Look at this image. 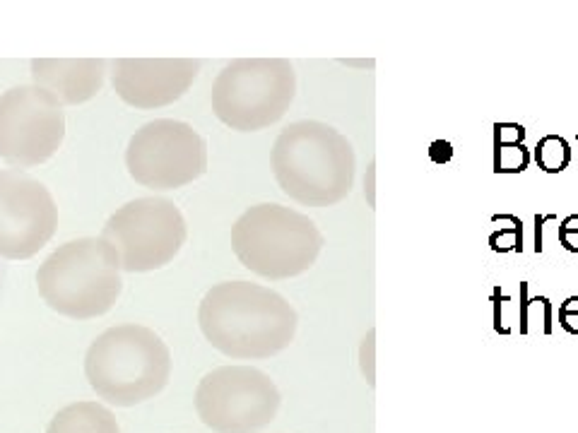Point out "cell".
<instances>
[{"mask_svg":"<svg viewBox=\"0 0 578 433\" xmlns=\"http://www.w3.org/2000/svg\"><path fill=\"white\" fill-rule=\"evenodd\" d=\"M347 65H362V68H374V61H345Z\"/></svg>","mask_w":578,"mask_h":433,"instance_id":"cell-23","label":"cell"},{"mask_svg":"<svg viewBox=\"0 0 578 433\" xmlns=\"http://www.w3.org/2000/svg\"><path fill=\"white\" fill-rule=\"evenodd\" d=\"M559 243L564 251L578 253V215H569L559 224Z\"/></svg>","mask_w":578,"mask_h":433,"instance_id":"cell-19","label":"cell"},{"mask_svg":"<svg viewBox=\"0 0 578 433\" xmlns=\"http://www.w3.org/2000/svg\"><path fill=\"white\" fill-rule=\"evenodd\" d=\"M314 219L277 203L253 205L232 227V251L239 263L265 280H289L314 268L323 251Z\"/></svg>","mask_w":578,"mask_h":433,"instance_id":"cell-5","label":"cell"},{"mask_svg":"<svg viewBox=\"0 0 578 433\" xmlns=\"http://www.w3.org/2000/svg\"><path fill=\"white\" fill-rule=\"evenodd\" d=\"M121 263L102 236L63 243L41 263L39 296L51 311L90 320L109 313L123 292Z\"/></svg>","mask_w":578,"mask_h":433,"instance_id":"cell-4","label":"cell"},{"mask_svg":"<svg viewBox=\"0 0 578 433\" xmlns=\"http://www.w3.org/2000/svg\"><path fill=\"white\" fill-rule=\"evenodd\" d=\"M559 323L566 332L578 335V296H569L562 306H559Z\"/></svg>","mask_w":578,"mask_h":433,"instance_id":"cell-20","label":"cell"},{"mask_svg":"<svg viewBox=\"0 0 578 433\" xmlns=\"http://www.w3.org/2000/svg\"><path fill=\"white\" fill-rule=\"evenodd\" d=\"M85 376L94 393L109 405H143L167 388L171 352L155 330L123 323L102 332L90 344Z\"/></svg>","mask_w":578,"mask_h":433,"instance_id":"cell-3","label":"cell"},{"mask_svg":"<svg viewBox=\"0 0 578 433\" xmlns=\"http://www.w3.org/2000/svg\"><path fill=\"white\" fill-rule=\"evenodd\" d=\"M282 395L268 373L234 364L205 373L196 412L215 433H258L277 417Z\"/></svg>","mask_w":578,"mask_h":433,"instance_id":"cell-8","label":"cell"},{"mask_svg":"<svg viewBox=\"0 0 578 433\" xmlns=\"http://www.w3.org/2000/svg\"><path fill=\"white\" fill-rule=\"evenodd\" d=\"M297 97L287 58H237L212 82V111L237 133H258L280 121Z\"/></svg>","mask_w":578,"mask_h":433,"instance_id":"cell-6","label":"cell"},{"mask_svg":"<svg viewBox=\"0 0 578 433\" xmlns=\"http://www.w3.org/2000/svg\"><path fill=\"white\" fill-rule=\"evenodd\" d=\"M533 159L545 174H562L571 164V145L562 135H545L535 145Z\"/></svg>","mask_w":578,"mask_h":433,"instance_id":"cell-16","label":"cell"},{"mask_svg":"<svg viewBox=\"0 0 578 433\" xmlns=\"http://www.w3.org/2000/svg\"><path fill=\"white\" fill-rule=\"evenodd\" d=\"M66 114L58 99L37 85L0 94V159L13 169H32L61 150Z\"/></svg>","mask_w":578,"mask_h":433,"instance_id":"cell-10","label":"cell"},{"mask_svg":"<svg viewBox=\"0 0 578 433\" xmlns=\"http://www.w3.org/2000/svg\"><path fill=\"white\" fill-rule=\"evenodd\" d=\"M355 147L321 121H297L277 135L270 166L277 186L304 207L338 205L355 186Z\"/></svg>","mask_w":578,"mask_h":433,"instance_id":"cell-2","label":"cell"},{"mask_svg":"<svg viewBox=\"0 0 578 433\" xmlns=\"http://www.w3.org/2000/svg\"><path fill=\"white\" fill-rule=\"evenodd\" d=\"M186 219L167 198H138L106 219L102 239L119 255L123 272H152L184 248Z\"/></svg>","mask_w":578,"mask_h":433,"instance_id":"cell-7","label":"cell"},{"mask_svg":"<svg viewBox=\"0 0 578 433\" xmlns=\"http://www.w3.org/2000/svg\"><path fill=\"white\" fill-rule=\"evenodd\" d=\"M374 179H376V164L371 162V164H369V171H367V179H364V193H367V200H369L371 207L376 205V186H374Z\"/></svg>","mask_w":578,"mask_h":433,"instance_id":"cell-21","label":"cell"},{"mask_svg":"<svg viewBox=\"0 0 578 433\" xmlns=\"http://www.w3.org/2000/svg\"><path fill=\"white\" fill-rule=\"evenodd\" d=\"M359 366H362L364 378L367 383L374 388L376 385V330L371 328L367 332V337L362 340V347H359Z\"/></svg>","mask_w":578,"mask_h":433,"instance_id":"cell-18","label":"cell"},{"mask_svg":"<svg viewBox=\"0 0 578 433\" xmlns=\"http://www.w3.org/2000/svg\"><path fill=\"white\" fill-rule=\"evenodd\" d=\"M511 227H501L489 236V246L494 253H511L523 251V222L518 217L509 215Z\"/></svg>","mask_w":578,"mask_h":433,"instance_id":"cell-17","label":"cell"},{"mask_svg":"<svg viewBox=\"0 0 578 433\" xmlns=\"http://www.w3.org/2000/svg\"><path fill=\"white\" fill-rule=\"evenodd\" d=\"M46 433H121V426L99 402H73L56 412Z\"/></svg>","mask_w":578,"mask_h":433,"instance_id":"cell-14","label":"cell"},{"mask_svg":"<svg viewBox=\"0 0 578 433\" xmlns=\"http://www.w3.org/2000/svg\"><path fill=\"white\" fill-rule=\"evenodd\" d=\"M200 73L198 58H119L111 82L128 106L159 109L179 102Z\"/></svg>","mask_w":578,"mask_h":433,"instance_id":"cell-12","label":"cell"},{"mask_svg":"<svg viewBox=\"0 0 578 433\" xmlns=\"http://www.w3.org/2000/svg\"><path fill=\"white\" fill-rule=\"evenodd\" d=\"M126 166L140 186L176 191L208 171V145L188 123L159 118L135 130L128 140Z\"/></svg>","mask_w":578,"mask_h":433,"instance_id":"cell-9","label":"cell"},{"mask_svg":"<svg viewBox=\"0 0 578 433\" xmlns=\"http://www.w3.org/2000/svg\"><path fill=\"white\" fill-rule=\"evenodd\" d=\"M528 130L521 123H494V171L521 174L528 169L533 154L526 147Z\"/></svg>","mask_w":578,"mask_h":433,"instance_id":"cell-15","label":"cell"},{"mask_svg":"<svg viewBox=\"0 0 578 433\" xmlns=\"http://www.w3.org/2000/svg\"><path fill=\"white\" fill-rule=\"evenodd\" d=\"M198 323L217 352L249 361L285 352L299 320L285 296L263 284L220 282L200 301Z\"/></svg>","mask_w":578,"mask_h":433,"instance_id":"cell-1","label":"cell"},{"mask_svg":"<svg viewBox=\"0 0 578 433\" xmlns=\"http://www.w3.org/2000/svg\"><path fill=\"white\" fill-rule=\"evenodd\" d=\"M29 70H32V85L49 92L61 106H75L90 102L102 92L106 61L104 58H34Z\"/></svg>","mask_w":578,"mask_h":433,"instance_id":"cell-13","label":"cell"},{"mask_svg":"<svg viewBox=\"0 0 578 433\" xmlns=\"http://www.w3.org/2000/svg\"><path fill=\"white\" fill-rule=\"evenodd\" d=\"M554 215H545V217H538L535 219V224H538V227H535V253H542V224L545 222H554Z\"/></svg>","mask_w":578,"mask_h":433,"instance_id":"cell-22","label":"cell"},{"mask_svg":"<svg viewBox=\"0 0 578 433\" xmlns=\"http://www.w3.org/2000/svg\"><path fill=\"white\" fill-rule=\"evenodd\" d=\"M56 229L58 207L49 188L20 169L0 171V258H32Z\"/></svg>","mask_w":578,"mask_h":433,"instance_id":"cell-11","label":"cell"}]
</instances>
